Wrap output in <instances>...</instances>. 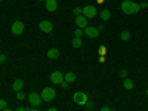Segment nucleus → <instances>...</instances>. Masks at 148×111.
Here are the masks:
<instances>
[{
    "label": "nucleus",
    "mask_w": 148,
    "mask_h": 111,
    "mask_svg": "<svg viewBox=\"0 0 148 111\" xmlns=\"http://www.w3.org/2000/svg\"><path fill=\"white\" fill-rule=\"evenodd\" d=\"M5 61H6V56H5L3 53H0V64H3Z\"/></svg>",
    "instance_id": "obj_25"
},
{
    "label": "nucleus",
    "mask_w": 148,
    "mask_h": 111,
    "mask_svg": "<svg viewBox=\"0 0 148 111\" xmlns=\"http://www.w3.org/2000/svg\"><path fill=\"white\" fill-rule=\"evenodd\" d=\"M51 80H52L53 84H61V83H62V80H64L62 73H61V71H53L51 74Z\"/></svg>",
    "instance_id": "obj_9"
},
{
    "label": "nucleus",
    "mask_w": 148,
    "mask_h": 111,
    "mask_svg": "<svg viewBox=\"0 0 148 111\" xmlns=\"http://www.w3.org/2000/svg\"><path fill=\"white\" fill-rule=\"evenodd\" d=\"M73 14H74V16H80L83 14V8H74L73 9Z\"/></svg>",
    "instance_id": "obj_19"
},
{
    "label": "nucleus",
    "mask_w": 148,
    "mask_h": 111,
    "mask_svg": "<svg viewBox=\"0 0 148 111\" xmlns=\"http://www.w3.org/2000/svg\"><path fill=\"white\" fill-rule=\"evenodd\" d=\"M120 76H121L123 79H127V70H121V71H120Z\"/></svg>",
    "instance_id": "obj_24"
},
{
    "label": "nucleus",
    "mask_w": 148,
    "mask_h": 111,
    "mask_svg": "<svg viewBox=\"0 0 148 111\" xmlns=\"http://www.w3.org/2000/svg\"><path fill=\"white\" fill-rule=\"evenodd\" d=\"M123 88L127 89V90H132L133 89V82L130 79H125V80H123Z\"/></svg>",
    "instance_id": "obj_16"
},
{
    "label": "nucleus",
    "mask_w": 148,
    "mask_h": 111,
    "mask_svg": "<svg viewBox=\"0 0 148 111\" xmlns=\"http://www.w3.org/2000/svg\"><path fill=\"white\" fill-rule=\"evenodd\" d=\"M76 24H77V27H79V28H83V30L88 27V21H86V18H84L83 15L76 16Z\"/></svg>",
    "instance_id": "obj_10"
},
{
    "label": "nucleus",
    "mask_w": 148,
    "mask_h": 111,
    "mask_svg": "<svg viewBox=\"0 0 148 111\" xmlns=\"http://www.w3.org/2000/svg\"><path fill=\"white\" fill-rule=\"evenodd\" d=\"M61 86H62V89H67L68 88V83L65 80H62V83H61Z\"/></svg>",
    "instance_id": "obj_26"
},
{
    "label": "nucleus",
    "mask_w": 148,
    "mask_h": 111,
    "mask_svg": "<svg viewBox=\"0 0 148 111\" xmlns=\"http://www.w3.org/2000/svg\"><path fill=\"white\" fill-rule=\"evenodd\" d=\"M16 99L18 101H22V99H25V93H24V92H16Z\"/></svg>",
    "instance_id": "obj_20"
},
{
    "label": "nucleus",
    "mask_w": 148,
    "mask_h": 111,
    "mask_svg": "<svg viewBox=\"0 0 148 111\" xmlns=\"http://www.w3.org/2000/svg\"><path fill=\"white\" fill-rule=\"evenodd\" d=\"M120 39H121L123 42H127V40L130 39V33H129L127 30H125V31H121V34H120Z\"/></svg>",
    "instance_id": "obj_17"
},
{
    "label": "nucleus",
    "mask_w": 148,
    "mask_h": 111,
    "mask_svg": "<svg viewBox=\"0 0 148 111\" xmlns=\"http://www.w3.org/2000/svg\"><path fill=\"white\" fill-rule=\"evenodd\" d=\"M83 33H84L86 37H89V39H96V37L99 36V30L95 28V27H86L83 30Z\"/></svg>",
    "instance_id": "obj_6"
},
{
    "label": "nucleus",
    "mask_w": 148,
    "mask_h": 111,
    "mask_svg": "<svg viewBox=\"0 0 148 111\" xmlns=\"http://www.w3.org/2000/svg\"><path fill=\"white\" fill-rule=\"evenodd\" d=\"M101 18H102V21H110V18H111L110 9H102L101 10Z\"/></svg>",
    "instance_id": "obj_15"
},
{
    "label": "nucleus",
    "mask_w": 148,
    "mask_h": 111,
    "mask_svg": "<svg viewBox=\"0 0 148 111\" xmlns=\"http://www.w3.org/2000/svg\"><path fill=\"white\" fill-rule=\"evenodd\" d=\"M46 9L49 12H55L58 9V2L56 0H46Z\"/></svg>",
    "instance_id": "obj_11"
},
{
    "label": "nucleus",
    "mask_w": 148,
    "mask_h": 111,
    "mask_svg": "<svg viewBox=\"0 0 148 111\" xmlns=\"http://www.w3.org/2000/svg\"><path fill=\"white\" fill-rule=\"evenodd\" d=\"M98 2H99V3H101V2H104V0H98Z\"/></svg>",
    "instance_id": "obj_35"
},
{
    "label": "nucleus",
    "mask_w": 148,
    "mask_h": 111,
    "mask_svg": "<svg viewBox=\"0 0 148 111\" xmlns=\"http://www.w3.org/2000/svg\"><path fill=\"white\" fill-rule=\"evenodd\" d=\"M84 18H95L96 16V8L95 6H86L83 8V14Z\"/></svg>",
    "instance_id": "obj_8"
},
{
    "label": "nucleus",
    "mask_w": 148,
    "mask_h": 111,
    "mask_svg": "<svg viewBox=\"0 0 148 111\" xmlns=\"http://www.w3.org/2000/svg\"><path fill=\"white\" fill-rule=\"evenodd\" d=\"M22 88H24V82H22L21 79H16V80L14 82V84H12V89H14L15 92H19Z\"/></svg>",
    "instance_id": "obj_13"
},
{
    "label": "nucleus",
    "mask_w": 148,
    "mask_h": 111,
    "mask_svg": "<svg viewBox=\"0 0 148 111\" xmlns=\"http://www.w3.org/2000/svg\"><path fill=\"white\" fill-rule=\"evenodd\" d=\"M64 80H65L68 84H70V83H74V82H76V74H74L73 71H68V73H65Z\"/></svg>",
    "instance_id": "obj_12"
},
{
    "label": "nucleus",
    "mask_w": 148,
    "mask_h": 111,
    "mask_svg": "<svg viewBox=\"0 0 148 111\" xmlns=\"http://www.w3.org/2000/svg\"><path fill=\"white\" fill-rule=\"evenodd\" d=\"M88 101H89L88 93H84V92H76L74 93V102L77 105H86Z\"/></svg>",
    "instance_id": "obj_3"
},
{
    "label": "nucleus",
    "mask_w": 148,
    "mask_h": 111,
    "mask_svg": "<svg viewBox=\"0 0 148 111\" xmlns=\"http://www.w3.org/2000/svg\"><path fill=\"white\" fill-rule=\"evenodd\" d=\"M42 95H39L37 92H31L30 95H28V102L33 105V107H39L40 104H42Z\"/></svg>",
    "instance_id": "obj_4"
},
{
    "label": "nucleus",
    "mask_w": 148,
    "mask_h": 111,
    "mask_svg": "<svg viewBox=\"0 0 148 111\" xmlns=\"http://www.w3.org/2000/svg\"><path fill=\"white\" fill-rule=\"evenodd\" d=\"M98 52H99V55H101V56H105V53H107V47H105V46H101Z\"/></svg>",
    "instance_id": "obj_22"
},
{
    "label": "nucleus",
    "mask_w": 148,
    "mask_h": 111,
    "mask_svg": "<svg viewBox=\"0 0 148 111\" xmlns=\"http://www.w3.org/2000/svg\"><path fill=\"white\" fill-rule=\"evenodd\" d=\"M15 111H28V110H27V108H24V107H18Z\"/></svg>",
    "instance_id": "obj_28"
},
{
    "label": "nucleus",
    "mask_w": 148,
    "mask_h": 111,
    "mask_svg": "<svg viewBox=\"0 0 148 111\" xmlns=\"http://www.w3.org/2000/svg\"><path fill=\"white\" fill-rule=\"evenodd\" d=\"M6 105H8V102H6L5 99H0V110H3V108H6Z\"/></svg>",
    "instance_id": "obj_23"
},
{
    "label": "nucleus",
    "mask_w": 148,
    "mask_h": 111,
    "mask_svg": "<svg viewBox=\"0 0 148 111\" xmlns=\"http://www.w3.org/2000/svg\"><path fill=\"white\" fill-rule=\"evenodd\" d=\"M86 105H88V108H93V104H92V102H89V101L86 102Z\"/></svg>",
    "instance_id": "obj_30"
},
{
    "label": "nucleus",
    "mask_w": 148,
    "mask_h": 111,
    "mask_svg": "<svg viewBox=\"0 0 148 111\" xmlns=\"http://www.w3.org/2000/svg\"><path fill=\"white\" fill-rule=\"evenodd\" d=\"M0 111H2V110H0Z\"/></svg>",
    "instance_id": "obj_39"
},
{
    "label": "nucleus",
    "mask_w": 148,
    "mask_h": 111,
    "mask_svg": "<svg viewBox=\"0 0 148 111\" xmlns=\"http://www.w3.org/2000/svg\"><path fill=\"white\" fill-rule=\"evenodd\" d=\"M39 28H40L43 33H52L53 24H52L51 21H47V19H43V21H40V24H39Z\"/></svg>",
    "instance_id": "obj_5"
},
{
    "label": "nucleus",
    "mask_w": 148,
    "mask_h": 111,
    "mask_svg": "<svg viewBox=\"0 0 148 111\" xmlns=\"http://www.w3.org/2000/svg\"><path fill=\"white\" fill-rule=\"evenodd\" d=\"M0 53H2V52H0Z\"/></svg>",
    "instance_id": "obj_38"
},
{
    "label": "nucleus",
    "mask_w": 148,
    "mask_h": 111,
    "mask_svg": "<svg viewBox=\"0 0 148 111\" xmlns=\"http://www.w3.org/2000/svg\"><path fill=\"white\" fill-rule=\"evenodd\" d=\"M40 95H42V99H43L45 102H51V101L55 99L56 92H55L53 88H45V89L40 92Z\"/></svg>",
    "instance_id": "obj_2"
},
{
    "label": "nucleus",
    "mask_w": 148,
    "mask_h": 111,
    "mask_svg": "<svg viewBox=\"0 0 148 111\" xmlns=\"http://www.w3.org/2000/svg\"><path fill=\"white\" fill-rule=\"evenodd\" d=\"M0 2H2V0H0Z\"/></svg>",
    "instance_id": "obj_37"
},
{
    "label": "nucleus",
    "mask_w": 148,
    "mask_h": 111,
    "mask_svg": "<svg viewBox=\"0 0 148 111\" xmlns=\"http://www.w3.org/2000/svg\"><path fill=\"white\" fill-rule=\"evenodd\" d=\"M28 111H39V110H37V108H33V110H28Z\"/></svg>",
    "instance_id": "obj_33"
},
{
    "label": "nucleus",
    "mask_w": 148,
    "mask_h": 111,
    "mask_svg": "<svg viewBox=\"0 0 148 111\" xmlns=\"http://www.w3.org/2000/svg\"><path fill=\"white\" fill-rule=\"evenodd\" d=\"M121 10L125 12L126 15H132V14H138L141 10V6L135 2H130V0H123L121 2Z\"/></svg>",
    "instance_id": "obj_1"
},
{
    "label": "nucleus",
    "mask_w": 148,
    "mask_h": 111,
    "mask_svg": "<svg viewBox=\"0 0 148 111\" xmlns=\"http://www.w3.org/2000/svg\"><path fill=\"white\" fill-rule=\"evenodd\" d=\"M2 111H14V110H9V108H3Z\"/></svg>",
    "instance_id": "obj_32"
},
{
    "label": "nucleus",
    "mask_w": 148,
    "mask_h": 111,
    "mask_svg": "<svg viewBox=\"0 0 148 111\" xmlns=\"http://www.w3.org/2000/svg\"><path fill=\"white\" fill-rule=\"evenodd\" d=\"M139 6H141V9H147V8H148V3H147V2H144V3H141Z\"/></svg>",
    "instance_id": "obj_27"
},
{
    "label": "nucleus",
    "mask_w": 148,
    "mask_h": 111,
    "mask_svg": "<svg viewBox=\"0 0 148 111\" xmlns=\"http://www.w3.org/2000/svg\"><path fill=\"white\" fill-rule=\"evenodd\" d=\"M101 111H113V110H111L110 107H102V108H101Z\"/></svg>",
    "instance_id": "obj_29"
},
{
    "label": "nucleus",
    "mask_w": 148,
    "mask_h": 111,
    "mask_svg": "<svg viewBox=\"0 0 148 111\" xmlns=\"http://www.w3.org/2000/svg\"><path fill=\"white\" fill-rule=\"evenodd\" d=\"M59 56V51L58 49H49L47 51V58L49 59H56Z\"/></svg>",
    "instance_id": "obj_14"
},
{
    "label": "nucleus",
    "mask_w": 148,
    "mask_h": 111,
    "mask_svg": "<svg viewBox=\"0 0 148 111\" xmlns=\"http://www.w3.org/2000/svg\"><path fill=\"white\" fill-rule=\"evenodd\" d=\"M12 33H14L15 36H19V34H22L24 33V22H21V21H15L14 24H12Z\"/></svg>",
    "instance_id": "obj_7"
},
{
    "label": "nucleus",
    "mask_w": 148,
    "mask_h": 111,
    "mask_svg": "<svg viewBox=\"0 0 148 111\" xmlns=\"http://www.w3.org/2000/svg\"><path fill=\"white\" fill-rule=\"evenodd\" d=\"M47 111H58V110H56V108H49Z\"/></svg>",
    "instance_id": "obj_31"
},
{
    "label": "nucleus",
    "mask_w": 148,
    "mask_h": 111,
    "mask_svg": "<svg viewBox=\"0 0 148 111\" xmlns=\"http://www.w3.org/2000/svg\"><path fill=\"white\" fill-rule=\"evenodd\" d=\"M145 93H147V96H148V89H147V90H145Z\"/></svg>",
    "instance_id": "obj_34"
},
{
    "label": "nucleus",
    "mask_w": 148,
    "mask_h": 111,
    "mask_svg": "<svg viewBox=\"0 0 148 111\" xmlns=\"http://www.w3.org/2000/svg\"><path fill=\"white\" fill-rule=\"evenodd\" d=\"M82 45H83L82 37H74V39H73V47H80Z\"/></svg>",
    "instance_id": "obj_18"
},
{
    "label": "nucleus",
    "mask_w": 148,
    "mask_h": 111,
    "mask_svg": "<svg viewBox=\"0 0 148 111\" xmlns=\"http://www.w3.org/2000/svg\"><path fill=\"white\" fill-rule=\"evenodd\" d=\"M39 2H46V0H39Z\"/></svg>",
    "instance_id": "obj_36"
},
{
    "label": "nucleus",
    "mask_w": 148,
    "mask_h": 111,
    "mask_svg": "<svg viewBox=\"0 0 148 111\" xmlns=\"http://www.w3.org/2000/svg\"><path fill=\"white\" fill-rule=\"evenodd\" d=\"M84 33H83V30L82 28H77L76 31H74V37H82Z\"/></svg>",
    "instance_id": "obj_21"
}]
</instances>
